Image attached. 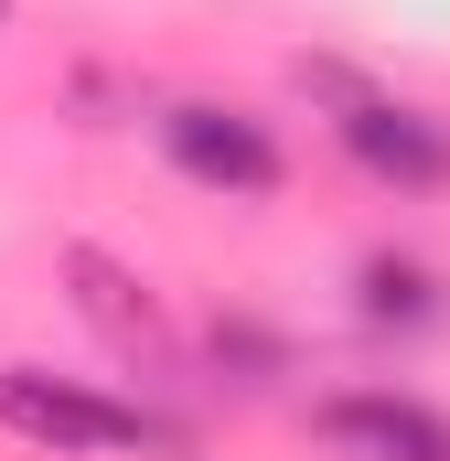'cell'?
<instances>
[{"label": "cell", "mask_w": 450, "mask_h": 461, "mask_svg": "<svg viewBox=\"0 0 450 461\" xmlns=\"http://www.w3.org/2000/svg\"><path fill=\"white\" fill-rule=\"evenodd\" d=\"M301 86H322L333 97V129L343 150L375 172V183H397V194H440L450 183V129L429 108H397V97H375V86H354V76H333V65H301Z\"/></svg>", "instance_id": "6da1fadb"}, {"label": "cell", "mask_w": 450, "mask_h": 461, "mask_svg": "<svg viewBox=\"0 0 450 461\" xmlns=\"http://www.w3.org/2000/svg\"><path fill=\"white\" fill-rule=\"evenodd\" d=\"M0 419L22 440H43V451H161V419L118 408L97 386H65L43 365H0Z\"/></svg>", "instance_id": "7a4b0ae2"}, {"label": "cell", "mask_w": 450, "mask_h": 461, "mask_svg": "<svg viewBox=\"0 0 450 461\" xmlns=\"http://www.w3.org/2000/svg\"><path fill=\"white\" fill-rule=\"evenodd\" d=\"M161 150H172V172L204 183V194H236V204L279 194V140H268L257 118H236V108H161Z\"/></svg>", "instance_id": "3957f363"}, {"label": "cell", "mask_w": 450, "mask_h": 461, "mask_svg": "<svg viewBox=\"0 0 450 461\" xmlns=\"http://www.w3.org/2000/svg\"><path fill=\"white\" fill-rule=\"evenodd\" d=\"M65 290H76V312L97 322V344L118 354V365H140V375H172V322H161V301L118 268L108 247H65Z\"/></svg>", "instance_id": "277c9868"}, {"label": "cell", "mask_w": 450, "mask_h": 461, "mask_svg": "<svg viewBox=\"0 0 450 461\" xmlns=\"http://www.w3.org/2000/svg\"><path fill=\"white\" fill-rule=\"evenodd\" d=\"M322 440L343 461H450V419L397 397V386H364V397H333L322 408Z\"/></svg>", "instance_id": "5b68a950"}, {"label": "cell", "mask_w": 450, "mask_h": 461, "mask_svg": "<svg viewBox=\"0 0 450 461\" xmlns=\"http://www.w3.org/2000/svg\"><path fill=\"white\" fill-rule=\"evenodd\" d=\"M364 322H440V279L418 258H364Z\"/></svg>", "instance_id": "8992f818"}, {"label": "cell", "mask_w": 450, "mask_h": 461, "mask_svg": "<svg viewBox=\"0 0 450 461\" xmlns=\"http://www.w3.org/2000/svg\"><path fill=\"white\" fill-rule=\"evenodd\" d=\"M0 11H11V0H0Z\"/></svg>", "instance_id": "52a82bcc"}]
</instances>
